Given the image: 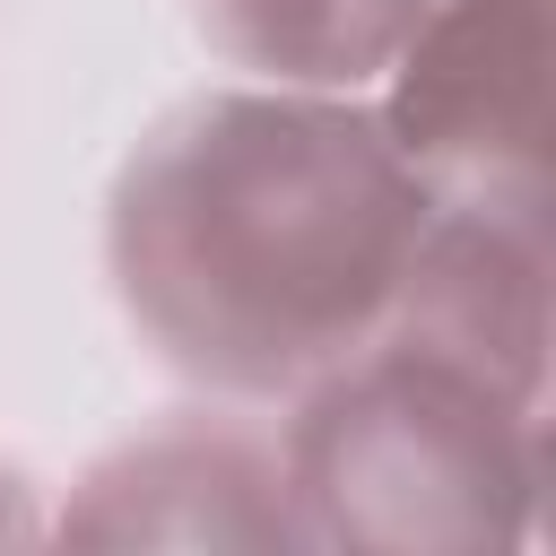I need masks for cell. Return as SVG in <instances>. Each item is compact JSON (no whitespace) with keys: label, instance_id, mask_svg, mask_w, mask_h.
Instances as JSON below:
<instances>
[{"label":"cell","instance_id":"obj_1","mask_svg":"<svg viewBox=\"0 0 556 556\" xmlns=\"http://www.w3.org/2000/svg\"><path fill=\"white\" fill-rule=\"evenodd\" d=\"M434 191L365 87H200L104 191V278L139 348L235 408L356 356L417 261Z\"/></svg>","mask_w":556,"mask_h":556},{"label":"cell","instance_id":"obj_2","mask_svg":"<svg viewBox=\"0 0 556 556\" xmlns=\"http://www.w3.org/2000/svg\"><path fill=\"white\" fill-rule=\"evenodd\" d=\"M295 547L348 556H495L530 547L547 513V400L374 330L313 374L278 426Z\"/></svg>","mask_w":556,"mask_h":556},{"label":"cell","instance_id":"obj_3","mask_svg":"<svg viewBox=\"0 0 556 556\" xmlns=\"http://www.w3.org/2000/svg\"><path fill=\"white\" fill-rule=\"evenodd\" d=\"M434 200L547 208V0H434L374 78Z\"/></svg>","mask_w":556,"mask_h":556},{"label":"cell","instance_id":"obj_4","mask_svg":"<svg viewBox=\"0 0 556 556\" xmlns=\"http://www.w3.org/2000/svg\"><path fill=\"white\" fill-rule=\"evenodd\" d=\"M43 530L78 547H295L278 426L174 408L165 426L96 452Z\"/></svg>","mask_w":556,"mask_h":556},{"label":"cell","instance_id":"obj_5","mask_svg":"<svg viewBox=\"0 0 556 556\" xmlns=\"http://www.w3.org/2000/svg\"><path fill=\"white\" fill-rule=\"evenodd\" d=\"M382 330H408L504 391L547 400V208L434 200Z\"/></svg>","mask_w":556,"mask_h":556},{"label":"cell","instance_id":"obj_6","mask_svg":"<svg viewBox=\"0 0 556 556\" xmlns=\"http://www.w3.org/2000/svg\"><path fill=\"white\" fill-rule=\"evenodd\" d=\"M182 9L226 70L287 87H374L434 0H182Z\"/></svg>","mask_w":556,"mask_h":556},{"label":"cell","instance_id":"obj_7","mask_svg":"<svg viewBox=\"0 0 556 556\" xmlns=\"http://www.w3.org/2000/svg\"><path fill=\"white\" fill-rule=\"evenodd\" d=\"M26 495H35V486L0 460V539H43V521H35V504H26Z\"/></svg>","mask_w":556,"mask_h":556}]
</instances>
